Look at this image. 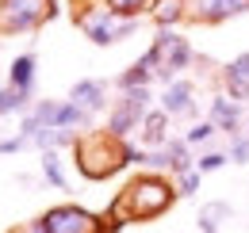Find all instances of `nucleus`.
<instances>
[{
  "label": "nucleus",
  "instance_id": "nucleus-1",
  "mask_svg": "<svg viewBox=\"0 0 249 233\" xmlns=\"http://www.w3.org/2000/svg\"><path fill=\"white\" fill-rule=\"evenodd\" d=\"M180 199L177 180L161 172H138L123 191L111 199V210L126 214V222H154L165 210H173Z\"/></svg>",
  "mask_w": 249,
  "mask_h": 233
},
{
  "label": "nucleus",
  "instance_id": "nucleus-2",
  "mask_svg": "<svg viewBox=\"0 0 249 233\" xmlns=\"http://www.w3.org/2000/svg\"><path fill=\"white\" fill-rule=\"evenodd\" d=\"M73 23L85 31V38H89L92 46H100V50L119 46V42H126V38L138 31V19L115 16L104 0H73Z\"/></svg>",
  "mask_w": 249,
  "mask_h": 233
},
{
  "label": "nucleus",
  "instance_id": "nucleus-3",
  "mask_svg": "<svg viewBox=\"0 0 249 233\" xmlns=\"http://www.w3.org/2000/svg\"><path fill=\"white\" fill-rule=\"evenodd\" d=\"M73 157H77V168L89 180H107V176L123 172L126 157H123V142L111 138L107 130H85L73 146Z\"/></svg>",
  "mask_w": 249,
  "mask_h": 233
},
{
  "label": "nucleus",
  "instance_id": "nucleus-4",
  "mask_svg": "<svg viewBox=\"0 0 249 233\" xmlns=\"http://www.w3.org/2000/svg\"><path fill=\"white\" fill-rule=\"evenodd\" d=\"M58 12V0H0V34H31Z\"/></svg>",
  "mask_w": 249,
  "mask_h": 233
},
{
  "label": "nucleus",
  "instance_id": "nucleus-5",
  "mask_svg": "<svg viewBox=\"0 0 249 233\" xmlns=\"http://www.w3.org/2000/svg\"><path fill=\"white\" fill-rule=\"evenodd\" d=\"M150 42L161 50V69H157V84H161V88H169L173 81H180V73H184L188 65H196V61H199L196 46L188 42L180 31L161 27V31H154V38H150Z\"/></svg>",
  "mask_w": 249,
  "mask_h": 233
},
{
  "label": "nucleus",
  "instance_id": "nucleus-6",
  "mask_svg": "<svg viewBox=\"0 0 249 233\" xmlns=\"http://www.w3.org/2000/svg\"><path fill=\"white\" fill-rule=\"evenodd\" d=\"M38 222L46 226V233H96V226H100V218H96L92 210H85V206H77V203L46 206L38 214Z\"/></svg>",
  "mask_w": 249,
  "mask_h": 233
},
{
  "label": "nucleus",
  "instance_id": "nucleus-7",
  "mask_svg": "<svg viewBox=\"0 0 249 233\" xmlns=\"http://www.w3.org/2000/svg\"><path fill=\"white\" fill-rule=\"evenodd\" d=\"M157 107L169 118H188V122H199V100H196V81H173L169 88H161L157 96Z\"/></svg>",
  "mask_w": 249,
  "mask_h": 233
},
{
  "label": "nucleus",
  "instance_id": "nucleus-8",
  "mask_svg": "<svg viewBox=\"0 0 249 233\" xmlns=\"http://www.w3.org/2000/svg\"><path fill=\"white\" fill-rule=\"evenodd\" d=\"M246 12L249 0H188V23H203V27H218Z\"/></svg>",
  "mask_w": 249,
  "mask_h": 233
},
{
  "label": "nucleus",
  "instance_id": "nucleus-9",
  "mask_svg": "<svg viewBox=\"0 0 249 233\" xmlns=\"http://www.w3.org/2000/svg\"><path fill=\"white\" fill-rule=\"evenodd\" d=\"M207 118L218 126V134H226V138L246 134V103L230 100L226 92H215V96L207 100Z\"/></svg>",
  "mask_w": 249,
  "mask_h": 233
},
{
  "label": "nucleus",
  "instance_id": "nucleus-10",
  "mask_svg": "<svg viewBox=\"0 0 249 233\" xmlns=\"http://www.w3.org/2000/svg\"><path fill=\"white\" fill-rule=\"evenodd\" d=\"M65 100L81 103L89 115L111 111V103H115V100H107V81H96V77H81V81H73V88H69Z\"/></svg>",
  "mask_w": 249,
  "mask_h": 233
},
{
  "label": "nucleus",
  "instance_id": "nucleus-11",
  "mask_svg": "<svg viewBox=\"0 0 249 233\" xmlns=\"http://www.w3.org/2000/svg\"><path fill=\"white\" fill-rule=\"evenodd\" d=\"M169 122H173V118L165 115L161 107H154L150 115L142 118V126H138V146H142V149H161V146H169V138H173V134H169Z\"/></svg>",
  "mask_w": 249,
  "mask_h": 233
},
{
  "label": "nucleus",
  "instance_id": "nucleus-12",
  "mask_svg": "<svg viewBox=\"0 0 249 233\" xmlns=\"http://www.w3.org/2000/svg\"><path fill=\"white\" fill-rule=\"evenodd\" d=\"M138 126H142V115L130 111L123 100H115L111 111H107V126H104V130H107L111 138H119V142H130V138L138 134Z\"/></svg>",
  "mask_w": 249,
  "mask_h": 233
},
{
  "label": "nucleus",
  "instance_id": "nucleus-13",
  "mask_svg": "<svg viewBox=\"0 0 249 233\" xmlns=\"http://www.w3.org/2000/svg\"><path fill=\"white\" fill-rule=\"evenodd\" d=\"M35 73H38V58H35V50H23L8 65V84L19 92H35Z\"/></svg>",
  "mask_w": 249,
  "mask_h": 233
},
{
  "label": "nucleus",
  "instance_id": "nucleus-14",
  "mask_svg": "<svg viewBox=\"0 0 249 233\" xmlns=\"http://www.w3.org/2000/svg\"><path fill=\"white\" fill-rule=\"evenodd\" d=\"M150 19H154V27H169L177 31L180 23H188V0H157L154 12H150Z\"/></svg>",
  "mask_w": 249,
  "mask_h": 233
},
{
  "label": "nucleus",
  "instance_id": "nucleus-15",
  "mask_svg": "<svg viewBox=\"0 0 249 233\" xmlns=\"http://www.w3.org/2000/svg\"><path fill=\"white\" fill-rule=\"evenodd\" d=\"M165 153H169V176H173V180L196 168V153H192V146L184 142V134H173L169 146H165Z\"/></svg>",
  "mask_w": 249,
  "mask_h": 233
},
{
  "label": "nucleus",
  "instance_id": "nucleus-16",
  "mask_svg": "<svg viewBox=\"0 0 249 233\" xmlns=\"http://www.w3.org/2000/svg\"><path fill=\"white\" fill-rule=\"evenodd\" d=\"M234 218V206L215 199V203H203L199 206V214H196V230L199 233H218L222 230V222H230Z\"/></svg>",
  "mask_w": 249,
  "mask_h": 233
},
{
  "label": "nucleus",
  "instance_id": "nucleus-17",
  "mask_svg": "<svg viewBox=\"0 0 249 233\" xmlns=\"http://www.w3.org/2000/svg\"><path fill=\"white\" fill-rule=\"evenodd\" d=\"M35 107V92H19V88L4 84L0 88V118H23Z\"/></svg>",
  "mask_w": 249,
  "mask_h": 233
},
{
  "label": "nucleus",
  "instance_id": "nucleus-18",
  "mask_svg": "<svg viewBox=\"0 0 249 233\" xmlns=\"http://www.w3.org/2000/svg\"><path fill=\"white\" fill-rule=\"evenodd\" d=\"M154 81H157V73H154V69H150L142 58H138L134 65H126V69L115 77V81H111V84L119 88V92H130V88H150Z\"/></svg>",
  "mask_w": 249,
  "mask_h": 233
},
{
  "label": "nucleus",
  "instance_id": "nucleus-19",
  "mask_svg": "<svg viewBox=\"0 0 249 233\" xmlns=\"http://www.w3.org/2000/svg\"><path fill=\"white\" fill-rule=\"evenodd\" d=\"M218 84H222L218 92H226V96H230V100H238V103H246V100H249V81L238 73V69H234V65H230V61L222 65V73H218Z\"/></svg>",
  "mask_w": 249,
  "mask_h": 233
},
{
  "label": "nucleus",
  "instance_id": "nucleus-20",
  "mask_svg": "<svg viewBox=\"0 0 249 233\" xmlns=\"http://www.w3.org/2000/svg\"><path fill=\"white\" fill-rule=\"evenodd\" d=\"M38 168H42V180H46L50 187H58V191H69V176H65V168H62V157H58V149L42 153Z\"/></svg>",
  "mask_w": 249,
  "mask_h": 233
},
{
  "label": "nucleus",
  "instance_id": "nucleus-21",
  "mask_svg": "<svg viewBox=\"0 0 249 233\" xmlns=\"http://www.w3.org/2000/svg\"><path fill=\"white\" fill-rule=\"evenodd\" d=\"M215 134H218L215 122H211V118H199V122H192V126L184 130V142H188L192 149H211Z\"/></svg>",
  "mask_w": 249,
  "mask_h": 233
},
{
  "label": "nucleus",
  "instance_id": "nucleus-22",
  "mask_svg": "<svg viewBox=\"0 0 249 233\" xmlns=\"http://www.w3.org/2000/svg\"><path fill=\"white\" fill-rule=\"evenodd\" d=\"M115 16H123V19H142V16H150L154 12L157 0H104Z\"/></svg>",
  "mask_w": 249,
  "mask_h": 233
},
{
  "label": "nucleus",
  "instance_id": "nucleus-23",
  "mask_svg": "<svg viewBox=\"0 0 249 233\" xmlns=\"http://www.w3.org/2000/svg\"><path fill=\"white\" fill-rule=\"evenodd\" d=\"M230 165V153L226 149H199V157H196V168L207 176V172H218V168H226Z\"/></svg>",
  "mask_w": 249,
  "mask_h": 233
},
{
  "label": "nucleus",
  "instance_id": "nucleus-24",
  "mask_svg": "<svg viewBox=\"0 0 249 233\" xmlns=\"http://www.w3.org/2000/svg\"><path fill=\"white\" fill-rule=\"evenodd\" d=\"M199 183H203V172H199V168L177 176V191H180V199H196V195H199Z\"/></svg>",
  "mask_w": 249,
  "mask_h": 233
},
{
  "label": "nucleus",
  "instance_id": "nucleus-25",
  "mask_svg": "<svg viewBox=\"0 0 249 233\" xmlns=\"http://www.w3.org/2000/svg\"><path fill=\"white\" fill-rule=\"evenodd\" d=\"M230 165H249V134H238V138H230Z\"/></svg>",
  "mask_w": 249,
  "mask_h": 233
},
{
  "label": "nucleus",
  "instance_id": "nucleus-26",
  "mask_svg": "<svg viewBox=\"0 0 249 233\" xmlns=\"http://www.w3.org/2000/svg\"><path fill=\"white\" fill-rule=\"evenodd\" d=\"M31 142L23 138V134H12V138H0V157H12V153H19V149H27Z\"/></svg>",
  "mask_w": 249,
  "mask_h": 233
},
{
  "label": "nucleus",
  "instance_id": "nucleus-27",
  "mask_svg": "<svg viewBox=\"0 0 249 233\" xmlns=\"http://www.w3.org/2000/svg\"><path fill=\"white\" fill-rule=\"evenodd\" d=\"M12 233H46V226H42V222L35 218V222H23V226H16Z\"/></svg>",
  "mask_w": 249,
  "mask_h": 233
}]
</instances>
